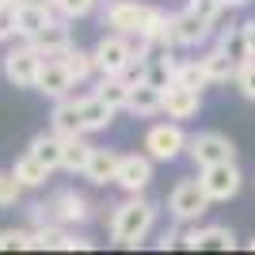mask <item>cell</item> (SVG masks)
I'll return each mask as SVG.
<instances>
[{"label": "cell", "instance_id": "74e56055", "mask_svg": "<svg viewBox=\"0 0 255 255\" xmlns=\"http://www.w3.org/2000/svg\"><path fill=\"white\" fill-rule=\"evenodd\" d=\"M88 248H92V240H88V236L65 233V240H61V252H88Z\"/></svg>", "mask_w": 255, "mask_h": 255}, {"label": "cell", "instance_id": "f1b7e54d", "mask_svg": "<svg viewBox=\"0 0 255 255\" xmlns=\"http://www.w3.org/2000/svg\"><path fill=\"white\" fill-rule=\"evenodd\" d=\"M217 46H221V50L229 53V57H233L236 65L252 57V46H248V38H244V31H240V27H233V31L217 34Z\"/></svg>", "mask_w": 255, "mask_h": 255}, {"label": "cell", "instance_id": "4dcf8cb0", "mask_svg": "<svg viewBox=\"0 0 255 255\" xmlns=\"http://www.w3.org/2000/svg\"><path fill=\"white\" fill-rule=\"evenodd\" d=\"M118 76H122L129 88H133V84H145V76H149V53H133V57L122 65V73H118Z\"/></svg>", "mask_w": 255, "mask_h": 255}, {"label": "cell", "instance_id": "cb8c5ba5", "mask_svg": "<svg viewBox=\"0 0 255 255\" xmlns=\"http://www.w3.org/2000/svg\"><path fill=\"white\" fill-rule=\"evenodd\" d=\"M57 61H61L65 69H69V76H73L76 84H84V80H88L92 73H99V69H96V53L80 50V46H69V50H65L61 57H57Z\"/></svg>", "mask_w": 255, "mask_h": 255}, {"label": "cell", "instance_id": "e0dca14e", "mask_svg": "<svg viewBox=\"0 0 255 255\" xmlns=\"http://www.w3.org/2000/svg\"><path fill=\"white\" fill-rule=\"evenodd\" d=\"M126 111H129V115H137V118L164 115V88H152L149 80H145V84H133V88H129Z\"/></svg>", "mask_w": 255, "mask_h": 255}, {"label": "cell", "instance_id": "3957f363", "mask_svg": "<svg viewBox=\"0 0 255 255\" xmlns=\"http://www.w3.org/2000/svg\"><path fill=\"white\" fill-rule=\"evenodd\" d=\"M210 206H213V198L206 194L202 179H183V183H175V191L168 194V210H171V217H175V221H183V225L198 221V217H202Z\"/></svg>", "mask_w": 255, "mask_h": 255}, {"label": "cell", "instance_id": "7a4b0ae2", "mask_svg": "<svg viewBox=\"0 0 255 255\" xmlns=\"http://www.w3.org/2000/svg\"><path fill=\"white\" fill-rule=\"evenodd\" d=\"M92 217V202H88L80 191L65 187L50 198V202H38L34 206V221L46 225V221H57V225H84Z\"/></svg>", "mask_w": 255, "mask_h": 255}, {"label": "cell", "instance_id": "f35d334b", "mask_svg": "<svg viewBox=\"0 0 255 255\" xmlns=\"http://www.w3.org/2000/svg\"><path fill=\"white\" fill-rule=\"evenodd\" d=\"M191 8L198 11V15H206V19H213V11L221 8V0H191Z\"/></svg>", "mask_w": 255, "mask_h": 255}, {"label": "cell", "instance_id": "60d3db41", "mask_svg": "<svg viewBox=\"0 0 255 255\" xmlns=\"http://www.w3.org/2000/svg\"><path fill=\"white\" fill-rule=\"evenodd\" d=\"M240 31H244V38H248V46H252V57H255V19H248V23H240Z\"/></svg>", "mask_w": 255, "mask_h": 255}, {"label": "cell", "instance_id": "4316f807", "mask_svg": "<svg viewBox=\"0 0 255 255\" xmlns=\"http://www.w3.org/2000/svg\"><path fill=\"white\" fill-rule=\"evenodd\" d=\"M96 96L103 99V103H111L115 111H126V103H129V84L122 80V76H103V84L96 88Z\"/></svg>", "mask_w": 255, "mask_h": 255}, {"label": "cell", "instance_id": "8992f818", "mask_svg": "<svg viewBox=\"0 0 255 255\" xmlns=\"http://www.w3.org/2000/svg\"><path fill=\"white\" fill-rule=\"evenodd\" d=\"M152 15V4H141V0H111L107 8V27L118 34H145Z\"/></svg>", "mask_w": 255, "mask_h": 255}, {"label": "cell", "instance_id": "44dd1931", "mask_svg": "<svg viewBox=\"0 0 255 255\" xmlns=\"http://www.w3.org/2000/svg\"><path fill=\"white\" fill-rule=\"evenodd\" d=\"M46 23H53V8H38V4H15V31H19V38L38 34Z\"/></svg>", "mask_w": 255, "mask_h": 255}, {"label": "cell", "instance_id": "2e32d148", "mask_svg": "<svg viewBox=\"0 0 255 255\" xmlns=\"http://www.w3.org/2000/svg\"><path fill=\"white\" fill-rule=\"evenodd\" d=\"M50 129H57L61 137L88 133V129H84V115H80V99H76V96L57 99V107H53V115H50Z\"/></svg>", "mask_w": 255, "mask_h": 255}, {"label": "cell", "instance_id": "f6af8a7d", "mask_svg": "<svg viewBox=\"0 0 255 255\" xmlns=\"http://www.w3.org/2000/svg\"><path fill=\"white\" fill-rule=\"evenodd\" d=\"M103 4H111V0H103Z\"/></svg>", "mask_w": 255, "mask_h": 255}, {"label": "cell", "instance_id": "ac0fdd59", "mask_svg": "<svg viewBox=\"0 0 255 255\" xmlns=\"http://www.w3.org/2000/svg\"><path fill=\"white\" fill-rule=\"evenodd\" d=\"M118 152H111V149H96L92 152V160H88V168H84V179L88 183H96V187H107V183H115V175H118Z\"/></svg>", "mask_w": 255, "mask_h": 255}, {"label": "cell", "instance_id": "603a6c76", "mask_svg": "<svg viewBox=\"0 0 255 255\" xmlns=\"http://www.w3.org/2000/svg\"><path fill=\"white\" fill-rule=\"evenodd\" d=\"M11 175L27 187V191H34V187H42L46 179H50V168H46L38 156H31V152H23L15 164H11Z\"/></svg>", "mask_w": 255, "mask_h": 255}, {"label": "cell", "instance_id": "e575fe53", "mask_svg": "<svg viewBox=\"0 0 255 255\" xmlns=\"http://www.w3.org/2000/svg\"><path fill=\"white\" fill-rule=\"evenodd\" d=\"M0 252H31V233L4 229V233H0Z\"/></svg>", "mask_w": 255, "mask_h": 255}, {"label": "cell", "instance_id": "8fae6325", "mask_svg": "<svg viewBox=\"0 0 255 255\" xmlns=\"http://www.w3.org/2000/svg\"><path fill=\"white\" fill-rule=\"evenodd\" d=\"M73 88H76V80L69 76V69L57 57H46L38 76H34V92H42L50 99H65V96H73Z\"/></svg>", "mask_w": 255, "mask_h": 255}, {"label": "cell", "instance_id": "ffe728a7", "mask_svg": "<svg viewBox=\"0 0 255 255\" xmlns=\"http://www.w3.org/2000/svg\"><path fill=\"white\" fill-rule=\"evenodd\" d=\"M31 156H38L46 164V168H61V152H65V137L57 133V129H50V133H34L31 137Z\"/></svg>", "mask_w": 255, "mask_h": 255}, {"label": "cell", "instance_id": "1f68e13d", "mask_svg": "<svg viewBox=\"0 0 255 255\" xmlns=\"http://www.w3.org/2000/svg\"><path fill=\"white\" fill-rule=\"evenodd\" d=\"M96 4L99 0H53V11H57L61 19H84V15H92Z\"/></svg>", "mask_w": 255, "mask_h": 255}, {"label": "cell", "instance_id": "83f0119b", "mask_svg": "<svg viewBox=\"0 0 255 255\" xmlns=\"http://www.w3.org/2000/svg\"><path fill=\"white\" fill-rule=\"evenodd\" d=\"M175 84L194 88V92H206L213 80H210V73L202 69V61H179V69H175Z\"/></svg>", "mask_w": 255, "mask_h": 255}, {"label": "cell", "instance_id": "ab89813d", "mask_svg": "<svg viewBox=\"0 0 255 255\" xmlns=\"http://www.w3.org/2000/svg\"><path fill=\"white\" fill-rule=\"evenodd\" d=\"M175 244H183V236H179V233H164V236L156 240L160 252H168V248H175Z\"/></svg>", "mask_w": 255, "mask_h": 255}, {"label": "cell", "instance_id": "8d00e7d4", "mask_svg": "<svg viewBox=\"0 0 255 255\" xmlns=\"http://www.w3.org/2000/svg\"><path fill=\"white\" fill-rule=\"evenodd\" d=\"M15 0H4L0 4V42H8V38H15Z\"/></svg>", "mask_w": 255, "mask_h": 255}, {"label": "cell", "instance_id": "f546056e", "mask_svg": "<svg viewBox=\"0 0 255 255\" xmlns=\"http://www.w3.org/2000/svg\"><path fill=\"white\" fill-rule=\"evenodd\" d=\"M61 240H65L61 225H57V221H46V225H38V229L31 233V252H46V248H61Z\"/></svg>", "mask_w": 255, "mask_h": 255}, {"label": "cell", "instance_id": "277c9868", "mask_svg": "<svg viewBox=\"0 0 255 255\" xmlns=\"http://www.w3.org/2000/svg\"><path fill=\"white\" fill-rule=\"evenodd\" d=\"M187 133H183V126L171 118V122H156V126H149V133H145V149H149L152 160H160V164H171V160H179L183 152H187Z\"/></svg>", "mask_w": 255, "mask_h": 255}, {"label": "cell", "instance_id": "5b68a950", "mask_svg": "<svg viewBox=\"0 0 255 255\" xmlns=\"http://www.w3.org/2000/svg\"><path fill=\"white\" fill-rule=\"evenodd\" d=\"M38 69H42V53L34 50L31 42L11 46V50L4 53V76H8V84H15V88H34Z\"/></svg>", "mask_w": 255, "mask_h": 255}, {"label": "cell", "instance_id": "9a60e30c", "mask_svg": "<svg viewBox=\"0 0 255 255\" xmlns=\"http://www.w3.org/2000/svg\"><path fill=\"white\" fill-rule=\"evenodd\" d=\"M23 42H31L34 50L42 53V61L46 57H61L69 46H73V38H69V27H65L61 19H53V23H46L38 34H31V38H23Z\"/></svg>", "mask_w": 255, "mask_h": 255}, {"label": "cell", "instance_id": "d590c367", "mask_svg": "<svg viewBox=\"0 0 255 255\" xmlns=\"http://www.w3.org/2000/svg\"><path fill=\"white\" fill-rule=\"evenodd\" d=\"M233 27H240V23H236V8L221 0V8L213 11V19H210V31L213 34H225V31H233Z\"/></svg>", "mask_w": 255, "mask_h": 255}, {"label": "cell", "instance_id": "d6a6232c", "mask_svg": "<svg viewBox=\"0 0 255 255\" xmlns=\"http://www.w3.org/2000/svg\"><path fill=\"white\" fill-rule=\"evenodd\" d=\"M236 88H240V96L252 99L255 103V57H248V61H240V69H236Z\"/></svg>", "mask_w": 255, "mask_h": 255}, {"label": "cell", "instance_id": "6da1fadb", "mask_svg": "<svg viewBox=\"0 0 255 255\" xmlns=\"http://www.w3.org/2000/svg\"><path fill=\"white\" fill-rule=\"evenodd\" d=\"M152 221H156V206L141 194H129L122 206H115L111 213V240L122 248H137L145 236H149Z\"/></svg>", "mask_w": 255, "mask_h": 255}, {"label": "cell", "instance_id": "5bb4252c", "mask_svg": "<svg viewBox=\"0 0 255 255\" xmlns=\"http://www.w3.org/2000/svg\"><path fill=\"white\" fill-rule=\"evenodd\" d=\"M210 19L206 15H198V11L187 4L183 11H175V46H198L210 38Z\"/></svg>", "mask_w": 255, "mask_h": 255}, {"label": "cell", "instance_id": "ba28073f", "mask_svg": "<svg viewBox=\"0 0 255 255\" xmlns=\"http://www.w3.org/2000/svg\"><path fill=\"white\" fill-rule=\"evenodd\" d=\"M92 53H96L99 76H118V73H122V65L133 57V38H129V34L111 31V34H103V38H99V46H96Z\"/></svg>", "mask_w": 255, "mask_h": 255}, {"label": "cell", "instance_id": "836d02e7", "mask_svg": "<svg viewBox=\"0 0 255 255\" xmlns=\"http://www.w3.org/2000/svg\"><path fill=\"white\" fill-rule=\"evenodd\" d=\"M23 191H27V187H23L11 171H0V206H15Z\"/></svg>", "mask_w": 255, "mask_h": 255}, {"label": "cell", "instance_id": "bcb514c9", "mask_svg": "<svg viewBox=\"0 0 255 255\" xmlns=\"http://www.w3.org/2000/svg\"><path fill=\"white\" fill-rule=\"evenodd\" d=\"M0 4H4V0H0Z\"/></svg>", "mask_w": 255, "mask_h": 255}, {"label": "cell", "instance_id": "d4e9b609", "mask_svg": "<svg viewBox=\"0 0 255 255\" xmlns=\"http://www.w3.org/2000/svg\"><path fill=\"white\" fill-rule=\"evenodd\" d=\"M92 152H96V145H88L84 133H76V137H65L61 168H65V171H80V175H84V168H88V160H92Z\"/></svg>", "mask_w": 255, "mask_h": 255}, {"label": "cell", "instance_id": "484cf974", "mask_svg": "<svg viewBox=\"0 0 255 255\" xmlns=\"http://www.w3.org/2000/svg\"><path fill=\"white\" fill-rule=\"evenodd\" d=\"M175 69H179V61L171 57V50H156L149 57V76H145V80H149L152 88H168L171 80H175Z\"/></svg>", "mask_w": 255, "mask_h": 255}, {"label": "cell", "instance_id": "7402d4cb", "mask_svg": "<svg viewBox=\"0 0 255 255\" xmlns=\"http://www.w3.org/2000/svg\"><path fill=\"white\" fill-rule=\"evenodd\" d=\"M198 61H202V69L210 73L213 84H229V80H236V69H240V65H236L233 57L221 50V46H213V50H210V53H202Z\"/></svg>", "mask_w": 255, "mask_h": 255}, {"label": "cell", "instance_id": "7c38bea8", "mask_svg": "<svg viewBox=\"0 0 255 255\" xmlns=\"http://www.w3.org/2000/svg\"><path fill=\"white\" fill-rule=\"evenodd\" d=\"M183 248H191V252H233L236 236H233V229H225V225L191 229V233H183Z\"/></svg>", "mask_w": 255, "mask_h": 255}, {"label": "cell", "instance_id": "4fadbf2b", "mask_svg": "<svg viewBox=\"0 0 255 255\" xmlns=\"http://www.w3.org/2000/svg\"><path fill=\"white\" fill-rule=\"evenodd\" d=\"M198 111H202V92L183 88V84H175V80L164 88V115H168V118L183 122V118H194Z\"/></svg>", "mask_w": 255, "mask_h": 255}, {"label": "cell", "instance_id": "b9f144b4", "mask_svg": "<svg viewBox=\"0 0 255 255\" xmlns=\"http://www.w3.org/2000/svg\"><path fill=\"white\" fill-rule=\"evenodd\" d=\"M15 4H38V8H53V0H15Z\"/></svg>", "mask_w": 255, "mask_h": 255}, {"label": "cell", "instance_id": "d6986e66", "mask_svg": "<svg viewBox=\"0 0 255 255\" xmlns=\"http://www.w3.org/2000/svg\"><path fill=\"white\" fill-rule=\"evenodd\" d=\"M80 115H84V129L88 133H96V129H107L111 122H115V107L103 103V99L92 92V96H80Z\"/></svg>", "mask_w": 255, "mask_h": 255}, {"label": "cell", "instance_id": "7bdbcfd3", "mask_svg": "<svg viewBox=\"0 0 255 255\" xmlns=\"http://www.w3.org/2000/svg\"><path fill=\"white\" fill-rule=\"evenodd\" d=\"M225 4H233V8H244V4H252V0H225Z\"/></svg>", "mask_w": 255, "mask_h": 255}, {"label": "cell", "instance_id": "52a82bcc", "mask_svg": "<svg viewBox=\"0 0 255 255\" xmlns=\"http://www.w3.org/2000/svg\"><path fill=\"white\" fill-rule=\"evenodd\" d=\"M187 152H191V160L198 164V168H210V164L236 160V145L225 137V133H213V129H206V133H194V137L187 141Z\"/></svg>", "mask_w": 255, "mask_h": 255}, {"label": "cell", "instance_id": "9c48e42d", "mask_svg": "<svg viewBox=\"0 0 255 255\" xmlns=\"http://www.w3.org/2000/svg\"><path fill=\"white\" fill-rule=\"evenodd\" d=\"M198 179H202L206 194H210L213 202H229V198L240 194L244 175H240V168H236V160H225V164H210V168H202Z\"/></svg>", "mask_w": 255, "mask_h": 255}, {"label": "cell", "instance_id": "30bf717a", "mask_svg": "<svg viewBox=\"0 0 255 255\" xmlns=\"http://www.w3.org/2000/svg\"><path fill=\"white\" fill-rule=\"evenodd\" d=\"M115 183L126 194H141L152 183V156H149V152H129V156H122V160H118Z\"/></svg>", "mask_w": 255, "mask_h": 255}, {"label": "cell", "instance_id": "ee69618b", "mask_svg": "<svg viewBox=\"0 0 255 255\" xmlns=\"http://www.w3.org/2000/svg\"><path fill=\"white\" fill-rule=\"evenodd\" d=\"M248 248H252V252H255V240H248Z\"/></svg>", "mask_w": 255, "mask_h": 255}]
</instances>
